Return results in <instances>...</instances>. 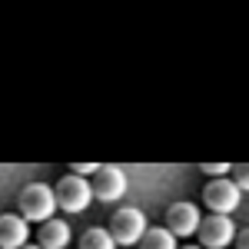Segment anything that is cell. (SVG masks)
Here are the masks:
<instances>
[{
    "label": "cell",
    "instance_id": "8",
    "mask_svg": "<svg viewBox=\"0 0 249 249\" xmlns=\"http://www.w3.org/2000/svg\"><path fill=\"white\" fill-rule=\"evenodd\" d=\"M30 243V223L20 213H3L0 216V249H20Z\"/></svg>",
    "mask_w": 249,
    "mask_h": 249
},
{
    "label": "cell",
    "instance_id": "12",
    "mask_svg": "<svg viewBox=\"0 0 249 249\" xmlns=\"http://www.w3.org/2000/svg\"><path fill=\"white\" fill-rule=\"evenodd\" d=\"M203 173L206 176H230V166L226 163H203Z\"/></svg>",
    "mask_w": 249,
    "mask_h": 249
},
{
    "label": "cell",
    "instance_id": "10",
    "mask_svg": "<svg viewBox=\"0 0 249 249\" xmlns=\"http://www.w3.org/2000/svg\"><path fill=\"white\" fill-rule=\"evenodd\" d=\"M80 249H116V243H113V236H110V230L90 226V230L80 236Z\"/></svg>",
    "mask_w": 249,
    "mask_h": 249
},
{
    "label": "cell",
    "instance_id": "11",
    "mask_svg": "<svg viewBox=\"0 0 249 249\" xmlns=\"http://www.w3.org/2000/svg\"><path fill=\"white\" fill-rule=\"evenodd\" d=\"M140 249H176V236H173L166 226L160 230H146L143 239H140Z\"/></svg>",
    "mask_w": 249,
    "mask_h": 249
},
{
    "label": "cell",
    "instance_id": "16",
    "mask_svg": "<svg viewBox=\"0 0 249 249\" xmlns=\"http://www.w3.org/2000/svg\"><path fill=\"white\" fill-rule=\"evenodd\" d=\"M20 249H40V246H30V243H27V246H20Z\"/></svg>",
    "mask_w": 249,
    "mask_h": 249
},
{
    "label": "cell",
    "instance_id": "1",
    "mask_svg": "<svg viewBox=\"0 0 249 249\" xmlns=\"http://www.w3.org/2000/svg\"><path fill=\"white\" fill-rule=\"evenodd\" d=\"M17 206H20V216L27 223H47V219H53V213H57L53 186H47V183H27L20 190Z\"/></svg>",
    "mask_w": 249,
    "mask_h": 249
},
{
    "label": "cell",
    "instance_id": "15",
    "mask_svg": "<svg viewBox=\"0 0 249 249\" xmlns=\"http://www.w3.org/2000/svg\"><path fill=\"white\" fill-rule=\"evenodd\" d=\"M236 249H249V239L243 230H236Z\"/></svg>",
    "mask_w": 249,
    "mask_h": 249
},
{
    "label": "cell",
    "instance_id": "17",
    "mask_svg": "<svg viewBox=\"0 0 249 249\" xmlns=\"http://www.w3.org/2000/svg\"><path fill=\"white\" fill-rule=\"evenodd\" d=\"M183 249H203V246H183Z\"/></svg>",
    "mask_w": 249,
    "mask_h": 249
},
{
    "label": "cell",
    "instance_id": "14",
    "mask_svg": "<svg viewBox=\"0 0 249 249\" xmlns=\"http://www.w3.org/2000/svg\"><path fill=\"white\" fill-rule=\"evenodd\" d=\"M232 183H236L239 190H246V186H249V179H246V166H236V179H232Z\"/></svg>",
    "mask_w": 249,
    "mask_h": 249
},
{
    "label": "cell",
    "instance_id": "4",
    "mask_svg": "<svg viewBox=\"0 0 249 249\" xmlns=\"http://www.w3.org/2000/svg\"><path fill=\"white\" fill-rule=\"evenodd\" d=\"M196 236H199V246L203 249H230V243L236 239V223H232L230 216L213 213V216H206L199 223Z\"/></svg>",
    "mask_w": 249,
    "mask_h": 249
},
{
    "label": "cell",
    "instance_id": "3",
    "mask_svg": "<svg viewBox=\"0 0 249 249\" xmlns=\"http://www.w3.org/2000/svg\"><path fill=\"white\" fill-rule=\"evenodd\" d=\"M53 196H57V210L63 213H83L90 203H93V190H90V179L83 176H63L57 186H53Z\"/></svg>",
    "mask_w": 249,
    "mask_h": 249
},
{
    "label": "cell",
    "instance_id": "7",
    "mask_svg": "<svg viewBox=\"0 0 249 249\" xmlns=\"http://www.w3.org/2000/svg\"><path fill=\"white\" fill-rule=\"evenodd\" d=\"M199 223H203V213L193 203H173L166 210V230L173 236H196Z\"/></svg>",
    "mask_w": 249,
    "mask_h": 249
},
{
    "label": "cell",
    "instance_id": "6",
    "mask_svg": "<svg viewBox=\"0 0 249 249\" xmlns=\"http://www.w3.org/2000/svg\"><path fill=\"white\" fill-rule=\"evenodd\" d=\"M239 199H243V190L232 179H210L206 190H203V203L213 213H219V216H230L239 206Z\"/></svg>",
    "mask_w": 249,
    "mask_h": 249
},
{
    "label": "cell",
    "instance_id": "2",
    "mask_svg": "<svg viewBox=\"0 0 249 249\" xmlns=\"http://www.w3.org/2000/svg\"><path fill=\"white\" fill-rule=\"evenodd\" d=\"M146 232V213L136 210V206H120L110 219V236H113L116 246H140Z\"/></svg>",
    "mask_w": 249,
    "mask_h": 249
},
{
    "label": "cell",
    "instance_id": "5",
    "mask_svg": "<svg viewBox=\"0 0 249 249\" xmlns=\"http://www.w3.org/2000/svg\"><path fill=\"white\" fill-rule=\"evenodd\" d=\"M126 173L120 170V166H96L93 173V183H90V190L100 203H116V199H123V193H126Z\"/></svg>",
    "mask_w": 249,
    "mask_h": 249
},
{
    "label": "cell",
    "instance_id": "9",
    "mask_svg": "<svg viewBox=\"0 0 249 249\" xmlns=\"http://www.w3.org/2000/svg\"><path fill=\"white\" fill-rule=\"evenodd\" d=\"M37 246L40 249H67L70 246V226H67L63 219H47V223H40Z\"/></svg>",
    "mask_w": 249,
    "mask_h": 249
},
{
    "label": "cell",
    "instance_id": "13",
    "mask_svg": "<svg viewBox=\"0 0 249 249\" xmlns=\"http://www.w3.org/2000/svg\"><path fill=\"white\" fill-rule=\"evenodd\" d=\"M93 173H96V163H77V166H73V176H83V179L93 176Z\"/></svg>",
    "mask_w": 249,
    "mask_h": 249
}]
</instances>
